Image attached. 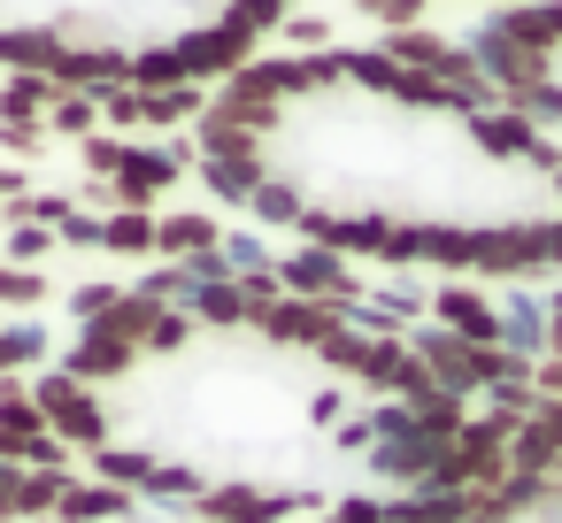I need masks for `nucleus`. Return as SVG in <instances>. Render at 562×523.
<instances>
[{
  "label": "nucleus",
  "instance_id": "obj_1",
  "mask_svg": "<svg viewBox=\"0 0 562 523\" xmlns=\"http://www.w3.org/2000/svg\"><path fill=\"white\" fill-rule=\"evenodd\" d=\"M508 439H516V423L493 416V408H477V416L447 439L431 485H447V492H493V485L508 477Z\"/></svg>",
  "mask_w": 562,
  "mask_h": 523
},
{
  "label": "nucleus",
  "instance_id": "obj_2",
  "mask_svg": "<svg viewBox=\"0 0 562 523\" xmlns=\"http://www.w3.org/2000/svg\"><path fill=\"white\" fill-rule=\"evenodd\" d=\"M32 408L47 416V431H55L63 446H86V454L116 446V416H109V400H101L93 385L63 377V369H40V377H32Z\"/></svg>",
  "mask_w": 562,
  "mask_h": 523
},
{
  "label": "nucleus",
  "instance_id": "obj_3",
  "mask_svg": "<svg viewBox=\"0 0 562 523\" xmlns=\"http://www.w3.org/2000/svg\"><path fill=\"white\" fill-rule=\"evenodd\" d=\"M186 170H201V155H193V139H162V147H124V170L109 178V216L116 208H147L155 216V201L186 178Z\"/></svg>",
  "mask_w": 562,
  "mask_h": 523
},
{
  "label": "nucleus",
  "instance_id": "obj_4",
  "mask_svg": "<svg viewBox=\"0 0 562 523\" xmlns=\"http://www.w3.org/2000/svg\"><path fill=\"white\" fill-rule=\"evenodd\" d=\"M278 285H285L293 300H331V308H347V316L370 300V285L355 277V262L331 254V247H293V254H278Z\"/></svg>",
  "mask_w": 562,
  "mask_h": 523
},
{
  "label": "nucleus",
  "instance_id": "obj_5",
  "mask_svg": "<svg viewBox=\"0 0 562 523\" xmlns=\"http://www.w3.org/2000/svg\"><path fill=\"white\" fill-rule=\"evenodd\" d=\"M308 500H324V492H293V485L224 477V485H209V492H201V508H193V515H209V523H293Z\"/></svg>",
  "mask_w": 562,
  "mask_h": 523
},
{
  "label": "nucleus",
  "instance_id": "obj_6",
  "mask_svg": "<svg viewBox=\"0 0 562 523\" xmlns=\"http://www.w3.org/2000/svg\"><path fill=\"white\" fill-rule=\"evenodd\" d=\"M408 354H416V369H424L431 385H447V393H462V400L485 393V354H493V346H470V339H454V331H439V323H416V331H408Z\"/></svg>",
  "mask_w": 562,
  "mask_h": 523
},
{
  "label": "nucleus",
  "instance_id": "obj_7",
  "mask_svg": "<svg viewBox=\"0 0 562 523\" xmlns=\"http://www.w3.org/2000/svg\"><path fill=\"white\" fill-rule=\"evenodd\" d=\"M462 47H470V62L493 78V93H501V101H508V93H524V86H547V78H554V55H531V47H524V39H508L493 16H485Z\"/></svg>",
  "mask_w": 562,
  "mask_h": 523
},
{
  "label": "nucleus",
  "instance_id": "obj_8",
  "mask_svg": "<svg viewBox=\"0 0 562 523\" xmlns=\"http://www.w3.org/2000/svg\"><path fill=\"white\" fill-rule=\"evenodd\" d=\"M170 47H178V62H186V86H201V93H209V86H224V78H239V70L255 62V39H239V32H232V24H216V16H209V24H193V32H178Z\"/></svg>",
  "mask_w": 562,
  "mask_h": 523
},
{
  "label": "nucleus",
  "instance_id": "obj_9",
  "mask_svg": "<svg viewBox=\"0 0 562 523\" xmlns=\"http://www.w3.org/2000/svg\"><path fill=\"white\" fill-rule=\"evenodd\" d=\"M431 323L454 331V339H470V346H501V300H493L477 277H447V285H431Z\"/></svg>",
  "mask_w": 562,
  "mask_h": 523
},
{
  "label": "nucleus",
  "instance_id": "obj_10",
  "mask_svg": "<svg viewBox=\"0 0 562 523\" xmlns=\"http://www.w3.org/2000/svg\"><path fill=\"white\" fill-rule=\"evenodd\" d=\"M301 247H331V254H378L385 247V216L378 208H324V201H308V216H301Z\"/></svg>",
  "mask_w": 562,
  "mask_h": 523
},
{
  "label": "nucleus",
  "instance_id": "obj_11",
  "mask_svg": "<svg viewBox=\"0 0 562 523\" xmlns=\"http://www.w3.org/2000/svg\"><path fill=\"white\" fill-rule=\"evenodd\" d=\"M439 454H447V439H431V431L416 423V431H401V439H378L362 462H370V477H378V485H401V492H416V485H431Z\"/></svg>",
  "mask_w": 562,
  "mask_h": 523
},
{
  "label": "nucleus",
  "instance_id": "obj_12",
  "mask_svg": "<svg viewBox=\"0 0 562 523\" xmlns=\"http://www.w3.org/2000/svg\"><path fill=\"white\" fill-rule=\"evenodd\" d=\"M255 331H262L270 346H308V354H316L331 331H347V308H331V300H293V293H285Z\"/></svg>",
  "mask_w": 562,
  "mask_h": 523
},
{
  "label": "nucleus",
  "instance_id": "obj_13",
  "mask_svg": "<svg viewBox=\"0 0 562 523\" xmlns=\"http://www.w3.org/2000/svg\"><path fill=\"white\" fill-rule=\"evenodd\" d=\"M63 377H78V385H124L132 369H139V346H124V339H109V331H78L70 346H63V362H55Z\"/></svg>",
  "mask_w": 562,
  "mask_h": 523
},
{
  "label": "nucleus",
  "instance_id": "obj_14",
  "mask_svg": "<svg viewBox=\"0 0 562 523\" xmlns=\"http://www.w3.org/2000/svg\"><path fill=\"white\" fill-rule=\"evenodd\" d=\"M462 139L485 155V162H531L539 155V124H524L516 109H477V116H462Z\"/></svg>",
  "mask_w": 562,
  "mask_h": 523
},
{
  "label": "nucleus",
  "instance_id": "obj_15",
  "mask_svg": "<svg viewBox=\"0 0 562 523\" xmlns=\"http://www.w3.org/2000/svg\"><path fill=\"white\" fill-rule=\"evenodd\" d=\"M70 55L63 24H0V70H24V78H55Z\"/></svg>",
  "mask_w": 562,
  "mask_h": 523
},
{
  "label": "nucleus",
  "instance_id": "obj_16",
  "mask_svg": "<svg viewBox=\"0 0 562 523\" xmlns=\"http://www.w3.org/2000/svg\"><path fill=\"white\" fill-rule=\"evenodd\" d=\"M155 254H170V262L224 254V224H216V216H201V208H170V216H155Z\"/></svg>",
  "mask_w": 562,
  "mask_h": 523
},
{
  "label": "nucleus",
  "instance_id": "obj_17",
  "mask_svg": "<svg viewBox=\"0 0 562 523\" xmlns=\"http://www.w3.org/2000/svg\"><path fill=\"white\" fill-rule=\"evenodd\" d=\"M401 408H408V416H416V423H424L431 439H454V431H462V423L477 416V408H470L462 393H447V385H431L424 369H408V385H401Z\"/></svg>",
  "mask_w": 562,
  "mask_h": 523
},
{
  "label": "nucleus",
  "instance_id": "obj_18",
  "mask_svg": "<svg viewBox=\"0 0 562 523\" xmlns=\"http://www.w3.org/2000/svg\"><path fill=\"white\" fill-rule=\"evenodd\" d=\"M132 515H139V492H116L101 477H70L55 508V523H132Z\"/></svg>",
  "mask_w": 562,
  "mask_h": 523
},
{
  "label": "nucleus",
  "instance_id": "obj_19",
  "mask_svg": "<svg viewBox=\"0 0 562 523\" xmlns=\"http://www.w3.org/2000/svg\"><path fill=\"white\" fill-rule=\"evenodd\" d=\"M24 369H55V331L40 316H0V377Z\"/></svg>",
  "mask_w": 562,
  "mask_h": 523
},
{
  "label": "nucleus",
  "instance_id": "obj_20",
  "mask_svg": "<svg viewBox=\"0 0 562 523\" xmlns=\"http://www.w3.org/2000/svg\"><path fill=\"white\" fill-rule=\"evenodd\" d=\"M501 346H508V354H524V362H539V354H547V300H539V293L508 285V300H501Z\"/></svg>",
  "mask_w": 562,
  "mask_h": 523
},
{
  "label": "nucleus",
  "instance_id": "obj_21",
  "mask_svg": "<svg viewBox=\"0 0 562 523\" xmlns=\"http://www.w3.org/2000/svg\"><path fill=\"white\" fill-rule=\"evenodd\" d=\"M493 24L508 39H524L531 55H562V0H524V9H493Z\"/></svg>",
  "mask_w": 562,
  "mask_h": 523
},
{
  "label": "nucleus",
  "instance_id": "obj_22",
  "mask_svg": "<svg viewBox=\"0 0 562 523\" xmlns=\"http://www.w3.org/2000/svg\"><path fill=\"white\" fill-rule=\"evenodd\" d=\"M408 369H416V354H408V339H370V354H362V369H355V385H362L370 400H401V385H408Z\"/></svg>",
  "mask_w": 562,
  "mask_h": 523
},
{
  "label": "nucleus",
  "instance_id": "obj_23",
  "mask_svg": "<svg viewBox=\"0 0 562 523\" xmlns=\"http://www.w3.org/2000/svg\"><path fill=\"white\" fill-rule=\"evenodd\" d=\"M470 508H477V492H447V485H416V492L385 500L393 523H470Z\"/></svg>",
  "mask_w": 562,
  "mask_h": 523
},
{
  "label": "nucleus",
  "instance_id": "obj_24",
  "mask_svg": "<svg viewBox=\"0 0 562 523\" xmlns=\"http://www.w3.org/2000/svg\"><path fill=\"white\" fill-rule=\"evenodd\" d=\"M262 178H270L262 155H209V162H201V185H209L216 201H232V208H247V201L262 193Z\"/></svg>",
  "mask_w": 562,
  "mask_h": 523
},
{
  "label": "nucleus",
  "instance_id": "obj_25",
  "mask_svg": "<svg viewBox=\"0 0 562 523\" xmlns=\"http://www.w3.org/2000/svg\"><path fill=\"white\" fill-rule=\"evenodd\" d=\"M186 316H193L201 331H255V316H247V293H239V277H224V285H193Z\"/></svg>",
  "mask_w": 562,
  "mask_h": 523
},
{
  "label": "nucleus",
  "instance_id": "obj_26",
  "mask_svg": "<svg viewBox=\"0 0 562 523\" xmlns=\"http://www.w3.org/2000/svg\"><path fill=\"white\" fill-rule=\"evenodd\" d=\"M209 485H216V477H201L193 462H155V469H147V485H139V500H155V508H178V515H193Z\"/></svg>",
  "mask_w": 562,
  "mask_h": 523
},
{
  "label": "nucleus",
  "instance_id": "obj_27",
  "mask_svg": "<svg viewBox=\"0 0 562 523\" xmlns=\"http://www.w3.org/2000/svg\"><path fill=\"white\" fill-rule=\"evenodd\" d=\"M247 216H255L262 231H301L308 201H301V185H293V178H262V193L247 201Z\"/></svg>",
  "mask_w": 562,
  "mask_h": 523
},
{
  "label": "nucleus",
  "instance_id": "obj_28",
  "mask_svg": "<svg viewBox=\"0 0 562 523\" xmlns=\"http://www.w3.org/2000/svg\"><path fill=\"white\" fill-rule=\"evenodd\" d=\"M47 109H55L47 78H24V70L0 78V124H47Z\"/></svg>",
  "mask_w": 562,
  "mask_h": 523
},
{
  "label": "nucleus",
  "instance_id": "obj_29",
  "mask_svg": "<svg viewBox=\"0 0 562 523\" xmlns=\"http://www.w3.org/2000/svg\"><path fill=\"white\" fill-rule=\"evenodd\" d=\"M155 462H162V454H155L147 439H139V446H101V454H93V477H101V485H116V492H139Z\"/></svg>",
  "mask_w": 562,
  "mask_h": 523
},
{
  "label": "nucleus",
  "instance_id": "obj_30",
  "mask_svg": "<svg viewBox=\"0 0 562 523\" xmlns=\"http://www.w3.org/2000/svg\"><path fill=\"white\" fill-rule=\"evenodd\" d=\"M147 101V132H178V124H201L209 116V93L201 86H170V93H139Z\"/></svg>",
  "mask_w": 562,
  "mask_h": 523
},
{
  "label": "nucleus",
  "instance_id": "obj_31",
  "mask_svg": "<svg viewBox=\"0 0 562 523\" xmlns=\"http://www.w3.org/2000/svg\"><path fill=\"white\" fill-rule=\"evenodd\" d=\"M101 254H155V216L147 208H116V216H101Z\"/></svg>",
  "mask_w": 562,
  "mask_h": 523
},
{
  "label": "nucleus",
  "instance_id": "obj_32",
  "mask_svg": "<svg viewBox=\"0 0 562 523\" xmlns=\"http://www.w3.org/2000/svg\"><path fill=\"white\" fill-rule=\"evenodd\" d=\"M285 16H293L285 0H224V16H216V24H232L239 39H255V47H262L270 32H285Z\"/></svg>",
  "mask_w": 562,
  "mask_h": 523
},
{
  "label": "nucleus",
  "instance_id": "obj_33",
  "mask_svg": "<svg viewBox=\"0 0 562 523\" xmlns=\"http://www.w3.org/2000/svg\"><path fill=\"white\" fill-rule=\"evenodd\" d=\"M124 86H132V93H170V86H186V62H178V47H170V39H162V47H139Z\"/></svg>",
  "mask_w": 562,
  "mask_h": 523
},
{
  "label": "nucleus",
  "instance_id": "obj_34",
  "mask_svg": "<svg viewBox=\"0 0 562 523\" xmlns=\"http://www.w3.org/2000/svg\"><path fill=\"white\" fill-rule=\"evenodd\" d=\"M101 132V101L93 93H55V109H47V139H93Z\"/></svg>",
  "mask_w": 562,
  "mask_h": 523
},
{
  "label": "nucleus",
  "instance_id": "obj_35",
  "mask_svg": "<svg viewBox=\"0 0 562 523\" xmlns=\"http://www.w3.org/2000/svg\"><path fill=\"white\" fill-rule=\"evenodd\" d=\"M47 254H63V239L47 224H9L0 231V262H16V270H47Z\"/></svg>",
  "mask_w": 562,
  "mask_h": 523
},
{
  "label": "nucleus",
  "instance_id": "obj_36",
  "mask_svg": "<svg viewBox=\"0 0 562 523\" xmlns=\"http://www.w3.org/2000/svg\"><path fill=\"white\" fill-rule=\"evenodd\" d=\"M63 485L70 469H24V492H16V523H47L63 508Z\"/></svg>",
  "mask_w": 562,
  "mask_h": 523
},
{
  "label": "nucleus",
  "instance_id": "obj_37",
  "mask_svg": "<svg viewBox=\"0 0 562 523\" xmlns=\"http://www.w3.org/2000/svg\"><path fill=\"white\" fill-rule=\"evenodd\" d=\"M47 270H16V262H0V316H32V308H47Z\"/></svg>",
  "mask_w": 562,
  "mask_h": 523
},
{
  "label": "nucleus",
  "instance_id": "obj_38",
  "mask_svg": "<svg viewBox=\"0 0 562 523\" xmlns=\"http://www.w3.org/2000/svg\"><path fill=\"white\" fill-rule=\"evenodd\" d=\"M424 262L447 277H470V224H431L424 231Z\"/></svg>",
  "mask_w": 562,
  "mask_h": 523
},
{
  "label": "nucleus",
  "instance_id": "obj_39",
  "mask_svg": "<svg viewBox=\"0 0 562 523\" xmlns=\"http://www.w3.org/2000/svg\"><path fill=\"white\" fill-rule=\"evenodd\" d=\"M132 293H147L155 308H186V300H193V277H186V262H155Z\"/></svg>",
  "mask_w": 562,
  "mask_h": 523
},
{
  "label": "nucleus",
  "instance_id": "obj_40",
  "mask_svg": "<svg viewBox=\"0 0 562 523\" xmlns=\"http://www.w3.org/2000/svg\"><path fill=\"white\" fill-rule=\"evenodd\" d=\"M501 109H516L524 124H539V132H547V124H562V78H547V86H524V93H508Z\"/></svg>",
  "mask_w": 562,
  "mask_h": 523
},
{
  "label": "nucleus",
  "instance_id": "obj_41",
  "mask_svg": "<svg viewBox=\"0 0 562 523\" xmlns=\"http://www.w3.org/2000/svg\"><path fill=\"white\" fill-rule=\"evenodd\" d=\"M124 147H132V139H116V132H93V139L78 147V162H86V185H109V178L124 170Z\"/></svg>",
  "mask_w": 562,
  "mask_h": 523
},
{
  "label": "nucleus",
  "instance_id": "obj_42",
  "mask_svg": "<svg viewBox=\"0 0 562 523\" xmlns=\"http://www.w3.org/2000/svg\"><path fill=\"white\" fill-rule=\"evenodd\" d=\"M193 339H201V323H193V316H186V308H162V316H155V331H147V346H139V354H186V346H193Z\"/></svg>",
  "mask_w": 562,
  "mask_h": 523
},
{
  "label": "nucleus",
  "instance_id": "obj_43",
  "mask_svg": "<svg viewBox=\"0 0 562 523\" xmlns=\"http://www.w3.org/2000/svg\"><path fill=\"white\" fill-rule=\"evenodd\" d=\"M393 62L378 55V47H347V86H362V93H393Z\"/></svg>",
  "mask_w": 562,
  "mask_h": 523
},
{
  "label": "nucleus",
  "instance_id": "obj_44",
  "mask_svg": "<svg viewBox=\"0 0 562 523\" xmlns=\"http://www.w3.org/2000/svg\"><path fill=\"white\" fill-rule=\"evenodd\" d=\"M424 231H431V224H385L378 262H385V270H416V262H424Z\"/></svg>",
  "mask_w": 562,
  "mask_h": 523
},
{
  "label": "nucleus",
  "instance_id": "obj_45",
  "mask_svg": "<svg viewBox=\"0 0 562 523\" xmlns=\"http://www.w3.org/2000/svg\"><path fill=\"white\" fill-rule=\"evenodd\" d=\"M224 262H232V277H247V270H278V254H270L262 231H224Z\"/></svg>",
  "mask_w": 562,
  "mask_h": 523
},
{
  "label": "nucleus",
  "instance_id": "obj_46",
  "mask_svg": "<svg viewBox=\"0 0 562 523\" xmlns=\"http://www.w3.org/2000/svg\"><path fill=\"white\" fill-rule=\"evenodd\" d=\"M362 354H370V331H355V323H347V331H331V339L316 346V362H324V369H339V377H355V369H362Z\"/></svg>",
  "mask_w": 562,
  "mask_h": 523
},
{
  "label": "nucleus",
  "instance_id": "obj_47",
  "mask_svg": "<svg viewBox=\"0 0 562 523\" xmlns=\"http://www.w3.org/2000/svg\"><path fill=\"white\" fill-rule=\"evenodd\" d=\"M278 39H285L293 55H324V47H331V16H308V9H293Z\"/></svg>",
  "mask_w": 562,
  "mask_h": 523
},
{
  "label": "nucleus",
  "instance_id": "obj_48",
  "mask_svg": "<svg viewBox=\"0 0 562 523\" xmlns=\"http://www.w3.org/2000/svg\"><path fill=\"white\" fill-rule=\"evenodd\" d=\"M116 300H124V285H116V277H93V285H78V293H70V316H78V331H86V323H101Z\"/></svg>",
  "mask_w": 562,
  "mask_h": 523
},
{
  "label": "nucleus",
  "instance_id": "obj_49",
  "mask_svg": "<svg viewBox=\"0 0 562 523\" xmlns=\"http://www.w3.org/2000/svg\"><path fill=\"white\" fill-rule=\"evenodd\" d=\"M55 139H47V124H0V155H16V170L24 162H40Z\"/></svg>",
  "mask_w": 562,
  "mask_h": 523
},
{
  "label": "nucleus",
  "instance_id": "obj_50",
  "mask_svg": "<svg viewBox=\"0 0 562 523\" xmlns=\"http://www.w3.org/2000/svg\"><path fill=\"white\" fill-rule=\"evenodd\" d=\"M55 239H63V247H86V254H101V216H93L86 201H70V216L55 224Z\"/></svg>",
  "mask_w": 562,
  "mask_h": 523
},
{
  "label": "nucleus",
  "instance_id": "obj_51",
  "mask_svg": "<svg viewBox=\"0 0 562 523\" xmlns=\"http://www.w3.org/2000/svg\"><path fill=\"white\" fill-rule=\"evenodd\" d=\"M239 293H247V316H255V323H262V316H270V308L285 300V285H278V270H247V277H239Z\"/></svg>",
  "mask_w": 562,
  "mask_h": 523
},
{
  "label": "nucleus",
  "instance_id": "obj_52",
  "mask_svg": "<svg viewBox=\"0 0 562 523\" xmlns=\"http://www.w3.org/2000/svg\"><path fill=\"white\" fill-rule=\"evenodd\" d=\"M331 446H339V454H370V446H378V431H370V408H355L347 423H331Z\"/></svg>",
  "mask_w": 562,
  "mask_h": 523
},
{
  "label": "nucleus",
  "instance_id": "obj_53",
  "mask_svg": "<svg viewBox=\"0 0 562 523\" xmlns=\"http://www.w3.org/2000/svg\"><path fill=\"white\" fill-rule=\"evenodd\" d=\"M331 523H385V500H370V492H339V500H331Z\"/></svg>",
  "mask_w": 562,
  "mask_h": 523
},
{
  "label": "nucleus",
  "instance_id": "obj_54",
  "mask_svg": "<svg viewBox=\"0 0 562 523\" xmlns=\"http://www.w3.org/2000/svg\"><path fill=\"white\" fill-rule=\"evenodd\" d=\"M308 423H347V393H339V385H324V393L308 400Z\"/></svg>",
  "mask_w": 562,
  "mask_h": 523
},
{
  "label": "nucleus",
  "instance_id": "obj_55",
  "mask_svg": "<svg viewBox=\"0 0 562 523\" xmlns=\"http://www.w3.org/2000/svg\"><path fill=\"white\" fill-rule=\"evenodd\" d=\"M531 385H539V400H562V354H539Z\"/></svg>",
  "mask_w": 562,
  "mask_h": 523
},
{
  "label": "nucleus",
  "instance_id": "obj_56",
  "mask_svg": "<svg viewBox=\"0 0 562 523\" xmlns=\"http://www.w3.org/2000/svg\"><path fill=\"white\" fill-rule=\"evenodd\" d=\"M539 300H547V354H562V285L539 293Z\"/></svg>",
  "mask_w": 562,
  "mask_h": 523
},
{
  "label": "nucleus",
  "instance_id": "obj_57",
  "mask_svg": "<svg viewBox=\"0 0 562 523\" xmlns=\"http://www.w3.org/2000/svg\"><path fill=\"white\" fill-rule=\"evenodd\" d=\"M355 9H362V16H370V24H378V32H385V24H393V0H355Z\"/></svg>",
  "mask_w": 562,
  "mask_h": 523
},
{
  "label": "nucleus",
  "instance_id": "obj_58",
  "mask_svg": "<svg viewBox=\"0 0 562 523\" xmlns=\"http://www.w3.org/2000/svg\"><path fill=\"white\" fill-rule=\"evenodd\" d=\"M470 523H516V515H501V508H493V500L477 492V508H470Z\"/></svg>",
  "mask_w": 562,
  "mask_h": 523
},
{
  "label": "nucleus",
  "instance_id": "obj_59",
  "mask_svg": "<svg viewBox=\"0 0 562 523\" xmlns=\"http://www.w3.org/2000/svg\"><path fill=\"white\" fill-rule=\"evenodd\" d=\"M178 523H209V515H178Z\"/></svg>",
  "mask_w": 562,
  "mask_h": 523
},
{
  "label": "nucleus",
  "instance_id": "obj_60",
  "mask_svg": "<svg viewBox=\"0 0 562 523\" xmlns=\"http://www.w3.org/2000/svg\"><path fill=\"white\" fill-rule=\"evenodd\" d=\"M501 9H524V0H501Z\"/></svg>",
  "mask_w": 562,
  "mask_h": 523
},
{
  "label": "nucleus",
  "instance_id": "obj_61",
  "mask_svg": "<svg viewBox=\"0 0 562 523\" xmlns=\"http://www.w3.org/2000/svg\"><path fill=\"white\" fill-rule=\"evenodd\" d=\"M285 9H301V0H285Z\"/></svg>",
  "mask_w": 562,
  "mask_h": 523
},
{
  "label": "nucleus",
  "instance_id": "obj_62",
  "mask_svg": "<svg viewBox=\"0 0 562 523\" xmlns=\"http://www.w3.org/2000/svg\"><path fill=\"white\" fill-rule=\"evenodd\" d=\"M324 523H331V515H324Z\"/></svg>",
  "mask_w": 562,
  "mask_h": 523
}]
</instances>
